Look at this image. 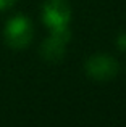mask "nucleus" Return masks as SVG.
Returning a JSON list of instances; mask_svg holds the SVG:
<instances>
[{"mask_svg":"<svg viewBox=\"0 0 126 127\" xmlns=\"http://www.w3.org/2000/svg\"><path fill=\"white\" fill-rule=\"evenodd\" d=\"M86 74L92 81L105 82L110 81L118 72V63L110 55H92L84 64Z\"/></svg>","mask_w":126,"mask_h":127,"instance_id":"4","label":"nucleus"},{"mask_svg":"<svg viewBox=\"0 0 126 127\" xmlns=\"http://www.w3.org/2000/svg\"><path fill=\"white\" fill-rule=\"evenodd\" d=\"M71 6L66 0H45L42 5V21L50 31L68 28Z\"/></svg>","mask_w":126,"mask_h":127,"instance_id":"2","label":"nucleus"},{"mask_svg":"<svg viewBox=\"0 0 126 127\" xmlns=\"http://www.w3.org/2000/svg\"><path fill=\"white\" fill-rule=\"evenodd\" d=\"M69 40H71V32L68 28L50 31V35L41 45V56L49 63L62 61L63 55H65L66 43Z\"/></svg>","mask_w":126,"mask_h":127,"instance_id":"3","label":"nucleus"},{"mask_svg":"<svg viewBox=\"0 0 126 127\" xmlns=\"http://www.w3.org/2000/svg\"><path fill=\"white\" fill-rule=\"evenodd\" d=\"M34 35V28L29 18L23 15H16L10 18L3 29L5 43L13 50H23L31 43Z\"/></svg>","mask_w":126,"mask_h":127,"instance_id":"1","label":"nucleus"},{"mask_svg":"<svg viewBox=\"0 0 126 127\" xmlns=\"http://www.w3.org/2000/svg\"><path fill=\"white\" fill-rule=\"evenodd\" d=\"M16 0H0V11H5V10H10L13 5H15Z\"/></svg>","mask_w":126,"mask_h":127,"instance_id":"6","label":"nucleus"},{"mask_svg":"<svg viewBox=\"0 0 126 127\" xmlns=\"http://www.w3.org/2000/svg\"><path fill=\"white\" fill-rule=\"evenodd\" d=\"M117 47L120 52H126V32H121L117 37Z\"/></svg>","mask_w":126,"mask_h":127,"instance_id":"5","label":"nucleus"}]
</instances>
